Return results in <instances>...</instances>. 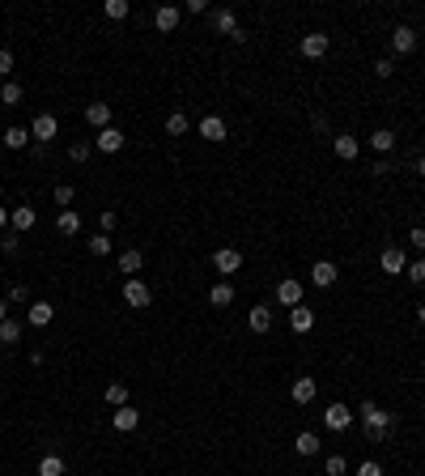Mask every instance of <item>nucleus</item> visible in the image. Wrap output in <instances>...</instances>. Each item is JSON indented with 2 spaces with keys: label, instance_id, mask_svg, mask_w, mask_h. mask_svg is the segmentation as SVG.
<instances>
[{
  "label": "nucleus",
  "instance_id": "5",
  "mask_svg": "<svg viewBox=\"0 0 425 476\" xmlns=\"http://www.w3.org/2000/svg\"><path fill=\"white\" fill-rule=\"evenodd\" d=\"M323 425L336 430V434H344L349 425H353V408H349V404H328V408H323Z\"/></svg>",
  "mask_w": 425,
  "mask_h": 476
},
{
  "label": "nucleus",
  "instance_id": "45",
  "mask_svg": "<svg viewBox=\"0 0 425 476\" xmlns=\"http://www.w3.org/2000/svg\"><path fill=\"white\" fill-rule=\"evenodd\" d=\"M408 238H413V247H417V251H425V230H421V225H417V230H413Z\"/></svg>",
  "mask_w": 425,
  "mask_h": 476
},
{
  "label": "nucleus",
  "instance_id": "34",
  "mask_svg": "<svg viewBox=\"0 0 425 476\" xmlns=\"http://www.w3.org/2000/svg\"><path fill=\"white\" fill-rule=\"evenodd\" d=\"M187 128H191V123H187V115H183V111H174V115H166V132H170V136H183Z\"/></svg>",
  "mask_w": 425,
  "mask_h": 476
},
{
  "label": "nucleus",
  "instance_id": "25",
  "mask_svg": "<svg viewBox=\"0 0 425 476\" xmlns=\"http://www.w3.org/2000/svg\"><path fill=\"white\" fill-rule=\"evenodd\" d=\"M230 302H234V285L230 281H217L209 289V307H230Z\"/></svg>",
  "mask_w": 425,
  "mask_h": 476
},
{
  "label": "nucleus",
  "instance_id": "17",
  "mask_svg": "<svg viewBox=\"0 0 425 476\" xmlns=\"http://www.w3.org/2000/svg\"><path fill=\"white\" fill-rule=\"evenodd\" d=\"M315 391H319V383L311 379V374H302V379L293 383V391H289V395H293V404H311V400H315Z\"/></svg>",
  "mask_w": 425,
  "mask_h": 476
},
{
  "label": "nucleus",
  "instance_id": "14",
  "mask_svg": "<svg viewBox=\"0 0 425 476\" xmlns=\"http://www.w3.org/2000/svg\"><path fill=\"white\" fill-rule=\"evenodd\" d=\"M332 149H336V158H340V162H353V158L362 154V141L344 132V136H336V141H332Z\"/></svg>",
  "mask_w": 425,
  "mask_h": 476
},
{
  "label": "nucleus",
  "instance_id": "15",
  "mask_svg": "<svg viewBox=\"0 0 425 476\" xmlns=\"http://www.w3.org/2000/svg\"><path fill=\"white\" fill-rule=\"evenodd\" d=\"M277 298H281L289 311H293V307H302V281H289V277H285V281L277 285Z\"/></svg>",
  "mask_w": 425,
  "mask_h": 476
},
{
  "label": "nucleus",
  "instance_id": "32",
  "mask_svg": "<svg viewBox=\"0 0 425 476\" xmlns=\"http://www.w3.org/2000/svg\"><path fill=\"white\" fill-rule=\"evenodd\" d=\"M17 340H21V323L5 319V323H0V344H17Z\"/></svg>",
  "mask_w": 425,
  "mask_h": 476
},
{
  "label": "nucleus",
  "instance_id": "28",
  "mask_svg": "<svg viewBox=\"0 0 425 476\" xmlns=\"http://www.w3.org/2000/svg\"><path fill=\"white\" fill-rule=\"evenodd\" d=\"M141 268H145V251H136V247L119 256V272H128V277H132V272H141Z\"/></svg>",
  "mask_w": 425,
  "mask_h": 476
},
{
  "label": "nucleus",
  "instance_id": "7",
  "mask_svg": "<svg viewBox=\"0 0 425 476\" xmlns=\"http://www.w3.org/2000/svg\"><path fill=\"white\" fill-rule=\"evenodd\" d=\"M94 149H98V154H119V149H123V132L111 123V128H103L94 136Z\"/></svg>",
  "mask_w": 425,
  "mask_h": 476
},
{
  "label": "nucleus",
  "instance_id": "8",
  "mask_svg": "<svg viewBox=\"0 0 425 476\" xmlns=\"http://www.w3.org/2000/svg\"><path fill=\"white\" fill-rule=\"evenodd\" d=\"M336 277H340V268H336L332 260H315V268H311V281H315L319 289H328V285H336Z\"/></svg>",
  "mask_w": 425,
  "mask_h": 476
},
{
  "label": "nucleus",
  "instance_id": "41",
  "mask_svg": "<svg viewBox=\"0 0 425 476\" xmlns=\"http://www.w3.org/2000/svg\"><path fill=\"white\" fill-rule=\"evenodd\" d=\"M357 476H383V468L374 459H366V464H357Z\"/></svg>",
  "mask_w": 425,
  "mask_h": 476
},
{
  "label": "nucleus",
  "instance_id": "40",
  "mask_svg": "<svg viewBox=\"0 0 425 476\" xmlns=\"http://www.w3.org/2000/svg\"><path fill=\"white\" fill-rule=\"evenodd\" d=\"M9 72H13V52H9V47H0V77H9Z\"/></svg>",
  "mask_w": 425,
  "mask_h": 476
},
{
  "label": "nucleus",
  "instance_id": "6",
  "mask_svg": "<svg viewBox=\"0 0 425 476\" xmlns=\"http://www.w3.org/2000/svg\"><path fill=\"white\" fill-rule=\"evenodd\" d=\"M213 268L221 272V277H230V272L242 268V256L234 251V247H221V251H213Z\"/></svg>",
  "mask_w": 425,
  "mask_h": 476
},
{
  "label": "nucleus",
  "instance_id": "1",
  "mask_svg": "<svg viewBox=\"0 0 425 476\" xmlns=\"http://www.w3.org/2000/svg\"><path fill=\"white\" fill-rule=\"evenodd\" d=\"M362 421H366V438H370V442H383V434L395 425V417H391L387 408H379L374 400H366V404H362Z\"/></svg>",
  "mask_w": 425,
  "mask_h": 476
},
{
  "label": "nucleus",
  "instance_id": "2",
  "mask_svg": "<svg viewBox=\"0 0 425 476\" xmlns=\"http://www.w3.org/2000/svg\"><path fill=\"white\" fill-rule=\"evenodd\" d=\"M56 132H60V119L56 115H34V123H30V141H39V145H52L56 141Z\"/></svg>",
  "mask_w": 425,
  "mask_h": 476
},
{
  "label": "nucleus",
  "instance_id": "43",
  "mask_svg": "<svg viewBox=\"0 0 425 476\" xmlns=\"http://www.w3.org/2000/svg\"><path fill=\"white\" fill-rule=\"evenodd\" d=\"M391 72H395V64H391V60H379V64H374V77H383V81H387Z\"/></svg>",
  "mask_w": 425,
  "mask_h": 476
},
{
  "label": "nucleus",
  "instance_id": "26",
  "mask_svg": "<svg viewBox=\"0 0 425 476\" xmlns=\"http://www.w3.org/2000/svg\"><path fill=\"white\" fill-rule=\"evenodd\" d=\"M103 400H107L111 408H123V404H128V383H107Z\"/></svg>",
  "mask_w": 425,
  "mask_h": 476
},
{
  "label": "nucleus",
  "instance_id": "22",
  "mask_svg": "<svg viewBox=\"0 0 425 476\" xmlns=\"http://www.w3.org/2000/svg\"><path fill=\"white\" fill-rule=\"evenodd\" d=\"M370 149H374L379 158H387L391 149H395V132H391V128H379V132H370Z\"/></svg>",
  "mask_w": 425,
  "mask_h": 476
},
{
  "label": "nucleus",
  "instance_id": "33",
  "mask_svg": "<svg viewBox=\"0 0 425 476\" xmlns=\"http://www.w3.org/2000/svg\"><path fill=\"white\" fill-rule=\"evenodd\" d=\"M103 13H107L111 21H123V17L132 13V5H128V0H107V5H103Z\"/></svg>",
  "mask_w": 425,
  "mask_h": 476
},
{
  "label": "nucleus",
  "instance_id": "39",
  "mask_svg": "<svg viewBox=\"0 0 425 476\" xmlns=\"http://www.w3.org/2000/svg\"><path fill=\"white\" fill-rule=\"evenodd\" d=\"M72 200H77V192H72L68 183H60V187H56V205H64V209H68Z\"/></svg>",
  "mask_w": 425,
  "mask_h": 476
},
{
  "label": "nucleus",
  "instance_id": "10",
  "mask_svg": "<svg viewBox=\"0 0 425 476\" xmlns=\"http://www.w3.org/2000/svg\"><path fill=\"white\" fill-rule=\"evenodd\" d=\"M391 47H395L400 56L417 52V30H413V26H395V30H391Z\"/></svg>",
  "mask_w": 425,
  "mask_h": 476
},
{
  "label": "nucleus",
  "instance_id": "21",
  "mask_svg": "<svg viewBox=\"0 0 425 476\" xmlns=\"http://www.w3.org/2000/svg\"><path fill=\"white\" fill-rule=\"evenodd\" d=\"M379 264H383V272H387V277H395V272H404V268H408V260H404V251H400V247H387Z\"/></svg>",
  "mask_w": 425,
  "mask_h": 476
},
{
  "label": "nucleus",
  "instance_id": "36",
  "mask_svg": "<svg viewBox=\"0 0 425 476\" xmlns=\"http://www.w3.org/2000/svg\"><path fill=\"white\" fill-rule=\"evenodd\" d=\"M90 256H98V260L111 256V234H94L90 238Z\"/></svg>",
  "mask_w": 425,
  "mask_h": 476
},
{
  "label": "nucleus",
  "instance_id": "11",
  "mask_svg": "<svg viewBox=\"0 0 425 476\" xmlns=\"http://www.w3.org/2000/svg\"><path fill=\"white\" fill-rule=\"evenodd\" d=\"M111 425H115V430H119V434H132V430H136V425H141V413H136V408H128V404H123V408H115V413H111Z\"/></svg>",
  "mask_w": 425,
  "mask_h": 476
},
{
  "label": "nucleus",
  "instance_id": "46",
  "mask_svg": "<svg viewBox=\"0 0 425 476\" xmlns=\"http://www.w3.org/2000/svg\"><path fill=\"white\" fill-rule=\"evenodd\" d=\"M0 251L13 256V251H17V238H13V234H9V238H0Z\"/></svg>",
  "mask_w": 425,
  "mask_h": 476
},
{
  "label": "nucleus",
  "instance_id": "9",
  "mask_svg": "<svg viewBox=\"0 0 425 476\" xmlns=\"http://www.w3.org/2000/svg\"><path fill=\"white\" fill-rule=\"evenodd\" d=\"M200 136L221 145V141H226V119H221V115H205V119H200Z\"/></svg>",
  "mask_w": 425,
  "mask_h": 476
},
{
  "label": "nucleus",
  "instance_id": "16",
  "mask_svg": "<svg viewBox=\"0 0 425 476\" xmlns=\"http://www.w3.org/2000/svg\"><path fill=\"white\" fill-rule=\"evenodd\" d=\"M247 328H251L256 336H264L272 328V311L268 307H251V311H247Z\"/></svg>",
  "mask_w": 425,
  "mask_h": 476
},
{
  "label": "nucleus",
  "instance_id": "47",
  "mask_svg": "<svg viewBox=\"0 0 425 476\" xmlns=\"http://www.w3.org/2000/svg\"><path fill=\"white\" fill-rule=\"evenodd\" d=\"M9 319V302H5V298H0V323H5Z\"/></svg>",
  "mask_w": 425,
  "mask_h": 476
},
{
  "label": "nucleus",
  "instance_id": "29",
  "mask_svg": "<svg viewBox=\"0 0 425 476\" xmlns=\"http://www.w3.org/2000/svg\"><path fill=\"white\" fill-rule=\"evenodd\" d=\"M64 468H68L64 455H43L39 459V476H64Z\"/></svg>",
  "mask_w": 425,
  "mask_h": 476
},
{
  "label": "nucleus",
  "instance_id": "4",
  "mask_svg": "<svg viewBox=\"0 0 425 476\" xmlns=\"http://www.w3.org/2000/svg\"><path fill=\"white\" fill-rule=\"evenodd\" d=\"M328 47H332V39L323 34V30H315V34H302V43H298V52H302L307 60H323V56H328Z\"/></svg>",
  "mask_w": 425,
  "mask_h": 476
},
{
  "label": "nucleus",
  "instance_id": "50",
  "mask_svg": "<svg viewBox=\"0 0 425 476\" xmlns=\"http://www.w3.org/2000/svg\"><path fill=\"white\" fill-rule=\"evenodd\" d=\"M5 221H9V209H5V205H0V225H5Z\"/></svg>",
  "mask_w": 425,
  "mask_h": 476
},
{
  "label": "nucleus",
  "instance_id": "49",
  "mask_svg": "<svg viewBox=\"0 0 425 476\" xmlns=\"http://www.w3.org/2000/svg\"><path fill=\"white\" fill-rule=\"evenodd\" d=\"M417 174H425V154H421V158H417Z\"/></svg>",
  "mask_w": 425,
  "mask_h": 476
},
{
  "label": "nucleus",
  "instance_id": "19",
  "mask_svg": "<svg viewBox=\"0 0 425 476\" xmlns=\"http://www.w3.org/2000/svg\"><path fill=\"white\" fill-rule=\"evenodd\" d=\"M85 119L94 123L98 132H103V128H111V103H90V107H85Z\"/></svg>",
  "mask_w": 425,
  "mask_h": 476
},
{
  "label": "nucleus",
  "instance_id": "13",
  "mask_svg": "<svg viewBox=\"0 0 425 476\" xmlns=\"http://www.w3.org/2000/svg\"><path fill=\"white\" fill-rule=\"evenodd\" d=\"M289 328H293L298 336H307V332L315 328V311H311V307H293V311H289Z\"/></svg>",
  "mask_w": 425,
  "mask_h": 476
},
{
  "label": "nucleus",
  "instance_id": "23",
  "mask_svg": "<svg viewBox=\"0 0 425 476\" xmlns=\"http://www.w3.org/2000/svg\"><path fill=\"white\" fill-rule=\"evenodd\" d=\"M213 30H217V34H230V39H234V30H238V17H234L230 9H217V13H213Z\"/></svg>",
  "mask_w": 425,
  "mask_h": 476
},
{
  "label": "nucleus",
  "instance_id": "48",
  "mask_svg": "<svg viewBox=\"0 0 425 476\" xmlns=\"http://www.w3.org/2000/svg\"><path fill=\"white\" fill-rule=\"evenodd\" d=\"M417 323H421V328H425V302L417 307Z\"/></svg>",
  "mask_w": 425,
  "mask_h": 476
},
{
  "label": "nucleus",
  "instance_id": "20",
  "mask_svg": "<svg viewBox=\"0 0 425 476\" xmlns=\"http://www.w3.org/2000/svg\"><path fill=\"white\" fill-rule=\"evenodd\" d=\"M9 221H13V230H17V234H26V230H30V225L39 221V213H34L30 205H17V209L9 213Z\"/></svg>",
  "mask_w": 425,
  "mask_h": 476
},
{
  "label": "nucleus",
  "instance_id": "38",
  "mask_svg": "<svg viewBox=\"0 0 425 476\" xmlns=\"http://www.w3.org/2000/svg\"><path fill=\"white\" fill-rule=\"evenodd\" d=\"M404 277H408L413 285H425V260H417V264H408V268H404Z\"/></svg>",
  "mask_w": 425,
  "mask_h": 476
},
{
  "label": "nucleus",
  "instance_id": "35",
  "mask_svg": "<svg viewBox=\"0 0 425 476\" xmlns=\"http://www.w3.org/2000/svg\"><path fill=\"white\" fill-rule=\"evenodd\" d=\"M0 103L17 107V103H21V85H17V81H5V85H0Z\"/></svg>",
  "mask_w": 425,
  "mask_h": 476
},
{
  "label": "nucleus",
  "instance_id": "44",
  "mask_svg": "<svg viewBox=\"0 0 425 476\" xmlns=\"http://www.w3.org/2000/svg\"><path fill=\"white\" fill-rule=\"evenodd\" d=\"M98 225H103V234H111V230H115V213H111V209L98 213Z\"/></svg>",
  "mask_w": 425,
  "mask_h": 476
},
{
  "label": "nucleus",
  "instance_id": "18",
  "mask_svg": "<svg viewBox=\"0 0 425 476\" xmlns=\"http://www.w3.org/2000/svg\"><path fill=\"white\" fill-rule=\"evenodd\" d=\"M154 26H158L162 34H170V30H179V9H174V5H162V9L154 13Z\"/></svg>",
  "mask_w": 425,
  "mask_h": 476
},
{
  "label": "nucleus",
  "instance_id": "42",
  "mask_svg": "<svg viewBox=\"0 0 425 476\" xmlns=\"http://www.w3.org/2000/svg\"><path fill=\"white\" fill-rule=\"evenodd\" d=\"M26 298H30L26 285H9V302H26Z\"/></svg>",
  "mask_w": 425,
  "mask_h": 476
},
{
  "label": "nucleus",
  "instance_id": "24",
  "mask_svg": "<svg viewBox=\"0 0 425 476\" xmlns=\"http://www.w3.org/2000/svg\"><path fill=\"white\" fill-rule=\"evenodd\" d=\"M56 230H60V234H77V230H81V213H77V209H60Z\"/></svg>",
  "mask_w": 425,
  "mask_h": 476
},
{
  "label": "nucleus",
  "instance_id": "12",
  "mask_svg": "<svg viewBox=\"0 0 425 476\" xmlns=\"http://www.w3.org/2000/svg\"><path fill=\"white\" fill-rule=\"evenodd\" d=\"M52 319H56V307H52V302H30V311H26L30 328H47Z\"/></svg>",
  "mask_w": 425,
  "mask_h": 476
},
{
  "label": "nucleus",
  "instance_id": "30",
  "mask_svg": "<svg viewBox=\"0 0 425 476\" xmlns=\"http://www.w3.org/2000/svg\"><path fill=\"white\" fill-rule=\"evenodd\" d=\"M0 141H5V149H26L30 145V128H9Z\"/></svg>",
  "mask_w": 425,
  "mask_h": 476
},
{
  "label": "nucleus",
  "instance_id": "3",
  "mask_svg": "<svg viewBox=\"0 0 425 476\" xmlns=\"http://www.w3.org/2000/svg\"><path fill=\"white\" fill-rule=\"evenodd\" d=\"M123 302H128L132 311H145L149 302H154V293H149V285L141 277H128V285H123Z\"/></svg>",
  "mask_w": 425,
  "mask_h": 476
},
{
  "label": "nucleus",
  "instance_id": "27",
  "mask_svg": "<svg viewBox=\"0 0 425 476\" xmlns=\"http://www.w3.org/2000/svg\"><path fill=\"white\" fill-rule=\"evenodd\" d=\"M319 446H323V442H319L311 430H302V434L293 438V451H298V455H319Z\"/></svg>",
  "mask_w": 425,
  "mask_h": 476
},
{
  "label": "nucleus",
  "instance_id": "37",
  "mask_svg": "<svg viewBox=\"0 0 425 476\" xmlns=\"http://www.w3.org/2000/svg\"><path fill=\"white\" fill-rule=\"evenodd\" d=\"M323 472H328V476H344V472H349V459H344V455H328Z\"/></svg>",
  "mask_w": 425,
  "mask_h": 476
},
{
  "label": "nucleus",
  "instance_id": "31",
  "mask_svg": "<svg viewBox=\"0 0 425 476\" xmlns=\"http://www.w3.org/2000/svg\"><path fill=\"white\" fill-rule=\"evenodd\" d=\"M90 154H94V141H72L68 145V162H77V166L90 162Z\"/></svg>",
  "mask_w": 425,
  "mask_h": 476
}]
</instances>
